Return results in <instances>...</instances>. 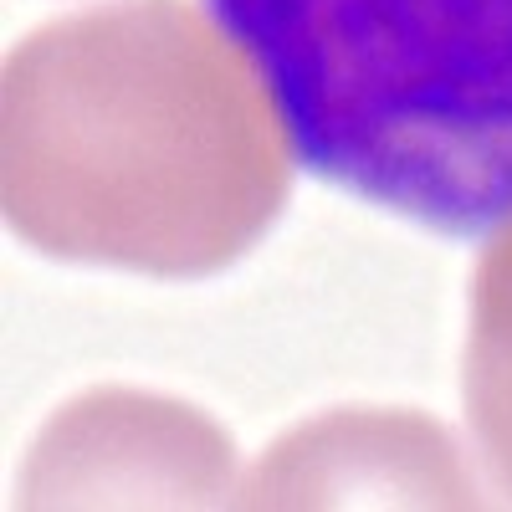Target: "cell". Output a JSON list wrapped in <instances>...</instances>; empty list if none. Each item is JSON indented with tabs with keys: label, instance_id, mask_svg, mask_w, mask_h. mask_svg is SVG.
Instances as JSON below:
<instances>
[{
	"label": "cell",
	"instance_id": "cell-1",
	"mask_svg": "<svg viewBox=\"0 0 512 512\" xmlns=\"http://www.w3.org/2000/svg\"><path fill=\"white\" fill-rule=\"evenodd\" d=\"M262 67L185 0H113L6 57V221L36 251L144 277H210L292 190Z\"/></svg>",
	"mask_w": 512,
	"mask_h": 512
},
{
	"label": "cell",
	"instance_id": "cell-2",
	"mask_svg": "<svg viewBox=\"0 0 512 512\" xmlns=\"http://www.w3.org/2000/svg\"><path fill=\"white\" fill-rule=\"evenodd\" d=\"M318 180L446 236L512 216V0H210Z\"/></svg>",
	"mask_w": 512,
	"mask_h": 512
},
{
	"label": "cell",
	"instance_id": "cell-3",
	"mask_svg": "<svg viewBox=\"0 0 512 512\" xmlns=\"http://www.w3.org/2000/svg\"><path fill=\"white\" fill-rule=\"evenodd\" d=\"M231 477L236 446L205 410L103 384L41 425L21 507H221Z\"/></svg>",
	"mask_w": 512,
	"mask_h": 512
},
{
	"label": "cell",
	"instance_id": "cell-4",
	"mask_svg": "<svg viewBox=\"0 0 512 512\" xmlns=\"http://www.w3.org/2000/svg\"><path fill=\"white\" fill-rule=\"evenodd\" d=\"M236 507H477V477L420 410H328L267 446Z\"/></svg>",
	"mask_w": 512,
	"mask_h": 512
},
{
	"label": "cell",
	"instance_id": "cell-5",
	"mask_svg": "<svg viewBox=\"0 0 512 512\" xmlns=\"http://www.w3.org/2000/svg\"><path fill=\"white\" fill-rule=\"evenodd\" d=\"M466 415L492 487L512 502V216L487 241L472 282Z\"/></svg>",
	"mask_w": 512,
	"mask_h": 512
}]
</instances>
